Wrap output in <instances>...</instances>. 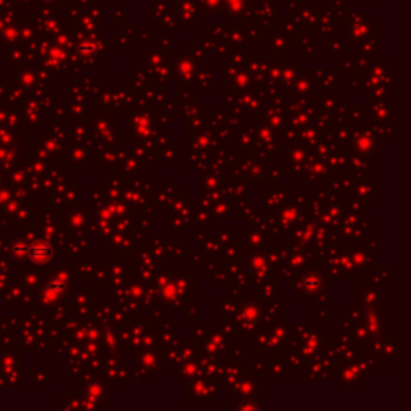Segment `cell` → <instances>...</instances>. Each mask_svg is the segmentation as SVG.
<instances>
[{
    "label": "cell",
    "instance_id": "cell-1",
    "mask_svg": "<svg viewBox=\"0 0 411 411\" xmlns=\"http://www.w3.org/2000/svg\"><path fill=\"white\" fill-rule=\"evenodd\" d=\"M50 254H51V249H50L48 244L37 242V244L26 247V254H24V256L31 257V259H47Z\"/></svg>",
    "mask_w": 411,
    "mask_h": 411
}]
</instances>
